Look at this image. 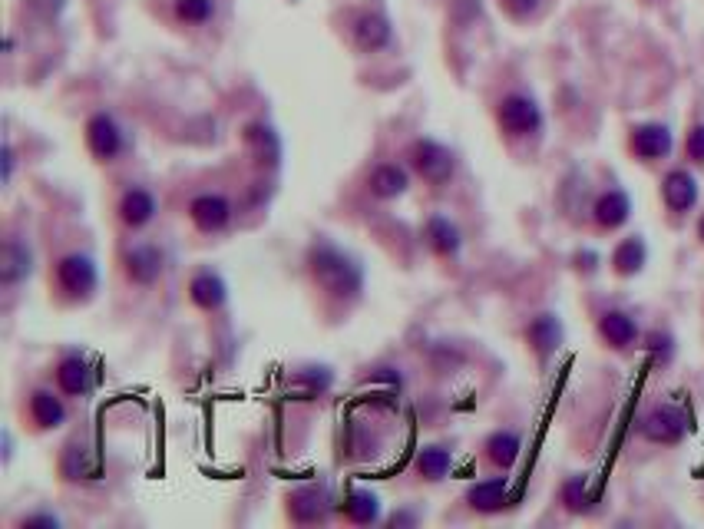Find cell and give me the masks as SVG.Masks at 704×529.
Masks as SVG:
<instances>
[{"mask_svg":"<svg viewBox=\"0 0 704 529\" xmlns=\"http://www.w3.org/2000/svg\"><path fill=\"white\" fill-rule=\"evenodd\" d=\"M245 146H248V156L255 159V166H268V169L281 166V139L272 126L252 123L245 129Z\"/></svg>","mask_w":704,"mask_h":529,"instance_id":"obj_17","label":"cell"},{"mask_svg":"<svg viewBox=\"0 0 704 529\" xmlns=\"http://www.w3.org/2000/svg\"><path fill=\"white\" fill-rule=\"evenodd\" d=\"M354 40L361 50H381L391 43V24L381 14H364L354 27Z\"/></svg>","mask_w":704,"mask_h":529,"instance_id":"obj_27","label":"cell"},{"mask_svg":"<svg viewBox=\"0 0 704 529\" xmlns=\"http://www.w3.org/2000/svg\"><path fill=\"white\" fill-rule=\"evenodd\" d=\"M159 212V202L149 189H129L123 192V199H119V219L129 229H146L149 222L156 219Z\"/></svg>","mask_w":704,"mask_h":529,"instance_id":"obj_18","label":"cell"},{"mask_svg":"<svg viewBox=\"0 0 704 529\" xmlns=\"http://www.w3.org/2000/svg\"><path fill=\"white\" fill-rule=\"evenodd\" d=\"M30 272H34V255H30V248L24 242L10 239L4 245V252H0V282L17 285V282H24Z\"/></svg>","mask_w":704,"mask_h":529,"instance_id":"obj_23","label":"cell"},{"mask_svg":"<svg viewBox=\"0 0 704 529\" xmlns=\"http://www.w3.org/2000/svg\"><path fill=\"white\" fill-rule=\"evenodd\" d=\"M189 219L196 225L199 232L205 235H215L222 229H229L232 222V202L219 196V192H202L189 202Z\"/></svg>","mask_w":704,"mask_h":529,"instance_id":"obj_9","label":"cell"},{"mask_svg":"<svg viewBox=\"0 0 704 529\" xmlns=\"http://www.w3.org/2000/svg\"><path fill=\"white\" fill-rule=\"evenodd\" d=\"M410 189V172L397 163H384L371 172V192L377 199H397Z\"/></svg>","mask_w":704,"mask_h":529,"instance_id":"obj_25","label":"cell"},{"mask_svg":"<svg viewBox=\"0 0 704 529\" xmlns=\"http://www.w3.org/2000/svg\"><path fill=\"white\" fill-rule=\"evenodd\" d=\"M648 351L655 354V361L668 364L671 358H675V338H671V334H662V331L648 334Z\"/></svg>","mask_w":704,"mask_h":529,"instance_id":"obj_31","label":"cell"},{"mask_svg":"<svg viewBox=\"0 0 704 529\" xmlns=\"http://www.w3.org/2000/svg\"><path fill=\"white\" fill-rule=\"evenodd\" d=\"M10 457H14V440H10V434H4V460L10 463Z\"/></svg>","mask_w":704,"mask_h":529,"instance_id":"obj_36","label":"cell"},{"mask_svg":"<svg viewBox=\"0 0 704 529\" xmlns=\"http://www.w3.org/2000/svg\"><path fill=\"white\" fill-rule=\"evenodd\" d=\"M123 268L133 285H153L159 282L162 268H166V258H162L156 245H133L123 258Z\"/></svg>","mask_w":704,"mask_h":529,"instance_id":"obj_12","label":"cell"},{"mask_svg":"<svg viewBox=\"0 0 704 529\" xmlns=\"http://www.w3.org/2000/svg\"><path fill=\"white\" fill-rule=\"evenodd\" d=\"M526 341H529V348L539 354V358H552V354L562 348V341H566V328H562L559 315L546 311V315H536L533 321H529Z\"/></svg>","mask_w":704,"mask_h":529,"instance_id":"obj_15","label":"cell"},{"mask_svg":"<svg viewBox=\"0 0 704 529\" xmlns=\"http://www.w3.org/2000/svg\"><path fill=\"white\" fill-rule=\"evenodd\" d=\"M424 235H427V245H430L440 258H457V255H460L463 235H460L457 225L447 219V215H430L427 225H424Z\"/></svg>","mask_w":704,"mask_h":529,"instance_id":"obj_20","label":"cell"},{"mask_svg":"<svg viewBox=\"0 0 704 529\" xmlns=\"http://www.w3.org/2000/svg\"><path fill=\"white\" fill-rule=\"evenodd\" d=\"M410 166H414L417 176L430 182V186H443V182H450L453 172H457V156H453V149L437 143V139H417V143L410 146Z\"/></svg>","mask_w":704,"mask_h":529,"instance_id":"obj_4","label":"cell"},{"mask_svg":"<svg viewBox=\"0 0 704 529\" xmlns=\"http://www.w3.org/2000/svg\"><path fill=\"white\" fill-rule=\"evenodd\" d=\"M698 239H701V245H704V215H701V222H698Z\"/></svg>","mask_w":704,"mask_h":529,"instance_id":"obj_38","label":"cell"},{"mask_svg":"<svg viewBox=\"0 0 704 529\" xmlns=\"http://www.w3.org/2000/svg\"><path fill=\"white\" fill-rule=\"evenodd\" d=\"M467 503H470L473 513H483V516L506 510V506L513 503V493H509V480H506V477H490V480L473 483V487L467 490Z\"/></svg>","mask_w":704,"mask_h":529,"instance_id":"obj_14","label":"cell"},{"mask_svg":"<svg viewBox=\"0 0 704 529\" xmlns=\"http://www.w3.org/2000/svg\"><path fill=\"white\" fill-rule=\"evenodd\" d=\"M57 285L63 295H70V298H90L96 285H100V272H96V262L90 255H80V252H70V255H63L60 262H57Z\"/></svg>","mask_w":704,"mask_h":529,"instance_id":"obj_5","label":"cell"},{"mask_svg":"<svg viewBox=\"0 0 704 529\" xmlns=\"http://www.w3.org/2000/svg\"><path fill=\"white\" fill-rule=\"evenodd\" d=\"M24 523L27 529H34V526H47V529H57L60 526V516H53V513H30V516H24Z\"/></svg>","mask_w":704,"mask_h":529,"instance_id":"obj_34","label":"cell"},{"mask_svg":"<svg viewBox=\"0 0 704 529\" xmlns=\"http://www.w3.org/2000/svg\"><path fill=\"white\" fill-rule=\"evenodd\" d=\"M592 219L602 232H615L632 219V199L625 189H605L592 205Z\"/></svg>","mask_w":704,"mask_h":529,"instance_id":"obj_13","label":"cell"},{"mask_svg":"<svg viewBox=\"0 0 704 529\" xmlns=\"http://www.w3.org/2000/svg\"><path fill=\"white\" fill-rule=\"evenodd\" d=\"M496 123L506 136H516V139H526V136H539L546 126V116H543V106H539L533 96L526 93H509L496 106Z\"/></svg>","mask_w":704,"mask_h":529,"instance_id":"obj_3","label":"cell"},{"mask_svg":"<svg viewBox=\"0 0 704 529\" xmlns=\"http://www.w3.org/2000/svg\"><path fill=\"white\" fill-rule=\"evenodd\" d=\"M453 470V453L447 447H424L417 453V473L424 480H443Z\"/></svg>","mask_w":704,"mask_h":529,"instance_id":"obj_29","label":"cell"},{"mask_svg":"<svg viewBox=\"0 0 704 529\" xmlns=\"http://www.w3.org/2000/svg\"><path fill=\"white\" fill-rule=\"evenodd\" d=\"M599 338L612 351H628L642 341V328H638L635 315H628L625 308H609L599 315Z\"/></svg>","mask_w":704,"mask_h":529,"instance_id":"obj_10","label":"cell"},{"mask_svg":"<svg viewBox=\"0 0 704 529\" xmlns=\"http://www.w3.org/2000/svg\"><path fill=\"white\" fill-rule=\"evenodd\" d=\"M189 301L202 311H219L225 301H229V285L219 272L212 268H202L199 275H192L189 282Z\"/></svg>","mask_w":704,"mask_h":529,"instance_id":"obj_16","label":"cell"},{"mask_svg":"<svg viewBox=\"0 0 704 529\" xmlns=\"http://www.w3.org/2000/svg\"><path fill=\"white\" fill-rule=\"evenodd\" d=\"M628 149H632L635 159L642 163H662L675 149V136L665 123H638L628 133Z\"/></svg>","mask_w":704,"mask_h":529,"instance_id":"obj_6","label":"cell"},{"mask_svg":"<svg viewBox=\"0 0 704 529\" xmlns=\"http://www.w3.org/2000/svg\"><path fill=\"white\" fill-rule=\"evenodd\" d=\"M536 7H539V0H503V10L516 20H526L529 14H536Z\"/></svg>","mask_w":704,"mask_h":529,"instance_id":"obj_33","label":"cell"},{"mask_svg":"<svg viewBox=\"0 0 704 529\" xmlns=\"http://www.w3.org/2000/svg\"><path fill=\"white\" fill-rule=\"evenodd\" d=\"M30 420H34L40 430H57L67 424V404H63V397L47 391V387H40V391L30 394Z\"/></svg>","mask_w":704,"mask_h":529,"instance_id":"obj_19","label":"cell"},{"mask_svg":"<svg viewBox=\"0 0 704 529\" xmlns=\"http://www.w3.org/2000/svg\"><path fill=\"white\" fill-rule=\"evenodd\" d=\"M215 14V0H176V17L182 24H205Z\"/></svg>","mask_w":704,"mask_h":529,"instance_id":"obj_30","label":"cell"},{"mask_svg":"<svg viewBox=\"0 0 704 529\" xmlns=\"http://www.w3.org/2000/svg\"><path fill=\"white\" fill-rule=\"evenodd\" d=\"M328 493L318 490V487H305V490H298V493H291L288 496V513H291V520H298V523H318L328 516Z\"/></svg>","mask_w":704,"mask_h":529,"instance_id":"obj_22","label":"cell"},{"mask_svg":"<svg viewBox=\"0 0 704 529\" xmlns=\"http://www.w3.org/2000/svg\"><path fill=\"white\" fill-rule=\"evenodd\" d=\"M701 199V186L691 169H671L662 179V202L668 212L675 215H688Z\"/></svg>","mask_w":704,"mask_h":529,"instance_id":"obj_8","label":"cell"},{"mask_svg":"<svg viewBox=\"0 0 704 529\" xmlns=\"http://www.w3.org/2000/svg\"><path fill=\"white\" fill-rule=\"evenodd\" d=\"M86 146H90V153L100 159V163H113L126 149V136L110 113H96L90 116V123H86Z\"/></svg>","mask_w":704,"mask_h":529,"instance_id":"obj_7","label":"cell"},{"mask_svg":"<svg viewBox=\"0 0 704 529\" xmlns=\"http://www.w3.org/2000/svg\"><path fill=\"white\" fill-rule=\"evenodd\" d=\"M685 156H688V163L704 166V123L691 126V133L685 139Z\"/></svg>","mask_w":704,"mask_h":529,"instance_id":"obj_32","label":"cell"},{"mask_svg":"<svg viewBox=\"0 0 704 529\" xmlns=\"http://www.w3.org/2000/svg\"><path fill=\"white\" fill-rule=\"evenodd\" d=\"M648 265V245L642 235H628L612 252V272L619 278H635Z\"/></svg>","mask_w":704,"mask_h":529,"instance_id":"obj_21","label":"cell"},{"mask_svg":"<svg viewBox=\"0 0 704 529\" xmlns=\"http://www.w3.org/2000/svg\"><path fill=\"white\" fill-rule=\"evenodd\" d=\"M559 500H562V506H566L569 513H589L592 506H595V496L589 493V477H586V473H576V477H569L566 483H562Z\"/></svg>","mask_w":704,"mask_h":529,"instance_id":"obj_28","label":"cell"},{"mask_svg":"<svg viewBox=\"0 0 704 529\" xmlns=\"http://www.w3.org/2000/svg\"><path fill=\"white\" fill-rule=\"evenodd\" d=\"M483 450H486V460H490L496 470H509L519 460V453H523V437H519L516 430H493V434L486 437Z\"/></svg>","mask_w":704,"mask_h":529,"instance_id":"obj_24","label":"cell"},{"mask_svg":"<svg viewBox=\"0 0 704 529\" xmlns=\"http://www.w3.org/2000/svg\"><path fill=\"white\" fill-rule=\"evenodd\" d=\"M308 268L311 278L318 282L331 298L354 301L364 291V268L354 255L331 242H314L308 252Z\"/></svg>","mask_w":704,"mask_h":529,"instance_id":"obj_1","label":"cell"},{"mask_svg":"<svg viewBox=\"0 0 704 529\" xmlns=\"http://www.w3.org/2000/svg\"><path fill=\"white\" fill-rule=\"evenodd\" d=\"M14 166H17V156H14V146L4 143V182L10 186V179H14Z\"/></svg>","mask_w":704,"mask_h":529,"instance_id":"obj_35","label":"cell"},{"mask_svg":"<svg viewBox=\"0 0 704 529\" xmlns=\"http://www.w3.org/2000/svg\"><path fill=\"white\" fill-rule=\"evenodd\" d=\"M638 434L655 447H678L691 434V417L681 404H655L638 417Z\"/></svg>","mask_w":704,"mask_h":529,"instance_id":"obj_2","label":"cell"},{"mask_svg":"<svg viewBox=\"0 0 704 529\" xmlns=\"http://www.w3.org/2000/svg\"><path fill=\"white\" fill-rule=\"evenodd\" d=\"M57 387H60V394H67V397H90L96 387V367L77 351L67 354V358L57 364Z\"/></svg>","mask_w":704,"mask_h":529,"instance_id":"obj_11","label":"cell"},{"mask_svg":"<svg viewBox=\"0 0 704 529\" xmlns=\"http://www.w3.org/2000/svg\"><path fill=\"white\" fill-rule=\"evenodd\" d=\"M344 516L357 526H371L381 520V500L371 490H351L344 496Z\"/></svg>","mask_w":704,"mask_h":529,"instance_id":"obj_26","label":"cell"},{"mask_svg":"<svg viewBox=\"0 0 704 529\" xmlns=\"http://www.w3.org/2000/svg\"><path fill=\"white\" fill-rule=\"evenodd\" d=\"M394 523H417V516H410V513H400V516H394Z\"/></svg>","mask_w":704,"mask_h":529,"instance_id":"obj_37","label":"cell"}]
</instances>
